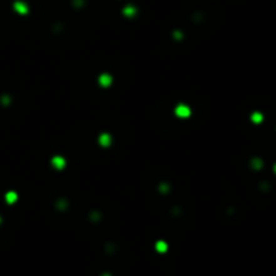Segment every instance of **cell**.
<instances>
[{
	"mask_svg": "<svg viewBox=\"0 0 276 276\" xmlns=\"http://www.w3.org/2000/svg\"><path fill=\"white\" fill-rule=\"evenodd\" d=\"M175 115L178 117H180V119H187V117L191 115V111H190V108L187 105L180 104V105H178L175 108Z\"/></svg>",
	"mask_w": 276,
	"mask_h": 276,
	"instance_id": "6da1fadb",
	"label": "cell"
},
{
	"mask_svg": "<svg viewBox=\"0 0 276 276\" xmlns=\"http://www.w3.org/2000/svg\"><path fill=\"white\" fill-rule=\"evenodd\" d=\"M51 163L57 170H62L63 167H65V159H63L62 156H55L51 159Z\"/></svg>",
	"mask_w": 276,
	"mask_h": 276,
	"instance_id": "7a4b0ae2",
	"label": "cell"
},
{
	"mask_svg": "<svg viewBox=\"0 0 276 276\" xmlns=\"http://www.w3.org/2000/svg\"><path fill=\"white\" fill-rule=\"evenodd\" d=\"M98 84L101 85V86H109V85L112 84V77L109 74H101L100 78H98Z\"/></svg>",
	"mask_w": 276,
	"mask_h": 276,
	"instance_id": "3957f363",
	"label": "cell"
},
{
	"mask_svg": "<svg viewBox=\"0 0 276 276\" xmlns=\"http://www.w3.org/2000/svg\"><path fill=\"white\" fill-rule=\"evenodd\" d=\"M13 7H15V11L19 12V13H27L29 12V7H27V4H24L23 2H16Z\"/></svg>",
	"mask_w": 276,
	"mask_h": 276,
	"instance_id": "277c9868",
	"label": "cell"
},
{
	"mask_svg": "<svg viewBox=\"0 0 276 276\" xmlns=\"http://www.w3.org/2000/svg\"><path fill=\"white\" fill-rule=\"evenodd\" d=\"M98 142H100V144L102 147H108L111 144V136H109V135H107V133H104V135H101V136H100Z\"/></svg>",
	"mask_w": 276,
	"mask_h": 276,
	"instance_id": "5b68a950",
	"label": "cell"
},
{
	"mask_svg": "<svg viewBox=\"0 0 276 276\" xmlns=\"http://www.w3.org/2000/svg\"><path fill=\"white\" fill-rule=\"evenodd\" d=\"M6 200H7V202H8V203H15V202H16V200H18V195H16V193H13V191H10V193H7V195H6Z\"/></svg>",
	"mask_w": 276,
	"mask_h": 276,
	"instance_id": "8992f818",
	"label": "cell"
},
{
	"mask_svg": "<svg viewBox=\"0 0 276 276\" xmlns=\"http://www.w3.org/2000/svg\"><path fill=\"white\" fill-rule=\"evenodd\" d=\"M156 249L159 251V252H166V249H167L166 242H163V241H159V242L156 244Z\"/></svg>",
	"mask_w": 276,
	"mask_h": 276,
	"instance_id": "52a82bcc",
	"label": "cell"
},
{
	"mask_svg": "<svg viewBox=\"0 0 276 276\" xmlns=\"http://www.w3.org/2000/svg\"><path fill=\"white\" fill-rule=\"evenodd\" d=\"M124 12H125V15H133V13H135V10H133L132 7H128V8H125V11H124Z\"/></svg>",
	"mask_w": 276,
	"mask_h": 276,
	"instance_id": "ba28073f",
	"label": "cell"
},
{
	"mask_svg": "<svg viewBox=\"0 0 276 276\" xmlns=\"http://www.w3.org/2000/svg\"><path fill=\"white\" fill-rule=\"evenodd\" d=\"M261 119H263V117H261V116L259 115V113H255V115L252 116V120H253V121H260Z\"/></svg>",
	"mask_w": 276,
	"mask_h": 276,
	"instance_id": "9c48e42d",
	"label": "cell"
}]
</instances>
